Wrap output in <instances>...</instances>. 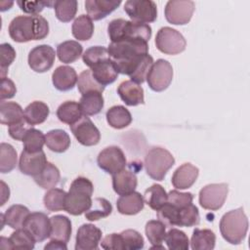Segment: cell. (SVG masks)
I'll return each mask as SVG.
<instances>
[{
	"label": "cell",
	"mask_w": 250,
	"mask_h": 250,
	"mask_svg": "<svg viewBox=\"0 0 250 250\" xmlns=\"http://www.w3.org/2000/svg\"><path fill=\"white\" fill-rule=\"evenodd\" d=\"M10 37L19 43L44 39L49 33V23L40 15L18 16L9 25Z\"/></svg>",
	"instance_id": "cell-1"
},
{
	"label": "cell",
	"mask_w": 250,
	"mask_h": 250,
	"mask_svg": "<svg viewBox=\"0 0 250 250\" xmlns=\"http://www.w3.org/2000/svg\"><path fill=\"white\" fill-rule=\"evenodd\" d=\"M93 191L94 186L89 179L76 178L71 183L66 194L64 210L73 216L85 213L92 205Z\"/></svg>",
	"instance_id": "cell-2"
},
{
	"label": "cell",
	"mask_w": 250,
	"mask_h": 250,
	"mask_svg": "<svg viewBox=\"0 0 250 250\" xmlns=\"http://www.w3.org/2000/svg\"><path fill=\"white\" fill-rule=\"evenodd\" d=\"M107 33L111 42L125 39H142L148 42L151 37V27L146 23L115 19L108 23Z\"/></svg>",
	"instance_id": "cell-3"
},
{
	"label": "cell",
	"mask_w": 250,
	"mask_h": 250,
	"mask_svg": "<svg viewBox=\"0 0 250 250\" xmlns=\"http://www.w3.org/2000/svg\"><path fill=\"white\" fill-rule=\"evenodd\" d=\"M248 230V219L243 208L226 213L220 221V231L225 240L230 244H239Z\"/></svg>",
	"instance_id": "cell-4"
},
{
	"label": "cell",
	"mask_w": 250,
	"mask_h": 250,
	"mask_svg": "<svg viewBox=\"0 0 250 250\" xmlns=\"http://www.w3.org/2000/svg\"><path fill=\"white\" fill-rule=\"evenodd\" d=\"M174 164V156L163 147H152L145 156L146 172L151 179L156 181H162Z\"/></svg>",
	"instance_id": "cell-5"
},
{
	"label": "cell",
	"mask_w": 250,
	"mask_h": 250,
	"mask_svg": "<svg viewBox=\"0 0 250 250\" xmlns=\"http://www.w3.org/2000/svg\"><path fill=\"white\" fill-rule=\"evenodd\" d=\"M104 249L139 250L144 247L145 241L140 232L135 229H125L120 233H110L101 242Z\"/></svg>",
	"instance_id": "cell-6"
},
{
	"label": "cell",
	"mask_w": 250,
	"mask_h": 250,
	"mask_svg": "<svg viewBox=\"0 0 250 250\" xmlns=\"http://www.w3.org/2000/svg\"><path fill=\"white\" fill-rule=\"evenodd\" d=\"M155 45L164 54L177 55L186 49L187 41L178 30L164 26L158 30L155 36Z\"/></svg>",
	"instance_id": "cell-7"
},
{
	"label": "cell",
	"mask_w": 250,
	"mask_h": 250,
	"mask_svg": "<svg viewBox=\"0 0 250 250\" xmlns=\"http://www.w3.org/2000/svg\"><path fill=\"white\" fill-rule=\"evenodd\" d=\"M124 10L134 22L147 24L157 18V7L151 0H128L124 4Z\"/></svg>",
	"instance_id": "cell-8"
},
{
	"label": "cell",
	"mask_w": 250,
	"mask_h": 250,
	"mask_svg": "<svg viewBox=\"0 0 250 250\" xmlns=\"http://www.w3.org/2000/svg\"><path fill=\"white\" fill-rule=\"evenodd\" d=\"M172 79L173 67L168 61L163 59H159L153 62L146 76L149 88L155 92H161L167 89Z\"/></svg>",
	"instance_id": "cell-9"
},
{
	"label": "cell",
	"mask_w": 250,
	"mask_h": 250,
	"mask_svg": "<svg viewBox=\"0 0 250 250\" xmlns=\"http://www.w3.org/2000/svg\"><path fill=\"white\" fill-rule=\"evenodd\" d=\"M228 192L229 186L225 183L207 185L199 191V204L207 210H219L224 205Z\"/></svg>",
	"instance_id": "cell-10"
},
{
	"label": "cell",
	"mask_w": 250,
	"mask_h": 250,
	"mask_svg": "<svg viewBox=\"0 0 250 250\" xmlns=\"http://www.w3.org/2000/svg\"><path fill=\"white\" fill-rule=\"evenodd\" d=\"M194 2L190 0H171L165 6V18L168 22L177 25L187 24L194 12Z\"/></svg>",
	"instance_id": "cell-11"
},
{
	"label": "cell",
	"mask_w": 250,
	"mask_h": 250,
	"mask_svg": "<svg viewBox=\"0 0 250 250\" xmlns=\"http://www.w3.org/2000/svg\"><path fill=\"white\" fill-rule=\"evenodd\" d=\"M98 165L101 169L110 175H114L123 169L127 164L124 152L118 146H111L104 148L98 155Z\"/></svg>",
	"instance_id": "cell-12"
},
{
	"label": "cell",
	"mask_w": 250,
	"mask_h": 250,
	"mask_svg": "<svg viewBox=\"0 0 250 250\" xmlns=\"http://www.w3.org/2000/svg\"><path fill=\"white\" fill-rule=\"evenodd\" d=\"M70 130L76 140L83 146H91L100 142L101 134L92 120L87 116H82L77 122L70 125Z\"/></svg>",
	"instance_id": "cell-13"
},
{
	"label": "cell",
	"mask_w": 250,
	"mask_h": 250,
	"mask_svg": "<svg viewBox=\"0 0 250 250\" xmlns=\"http://www.w3.org/2000/svg\"><path fill=\"white\" fill-rule=\"evenodd\" d=\"M22 228L32 235L36 242H41L50 236L51 221L45 213L33 212L27 216Z\"/></svg>",
	"instance_id": "cell-14"
},
{
	"label": "cell",
	"mask_w": 250,
	"mask_h": 250,
	"mask_svg": "<svg viewBox=\"0 0 250 250\" xmlns=\"http://www.w3.org/2000/svg\"><path fill=\"white\" fill-rule=\"evenodd\" d=\"M55 58L56 53L51 46L39 45L29 52L28 65L35 72H45L53 66Z\"/></svg>",
	"instance_id": "cell-15"
},
{
	"label": "cell",
	"mask_w": 250,
	"mask_h": 250,
	"mask_svg": "<svg viewBox=\"0 0 250 250\" xmlns=\"http://www.w3.org/2000/svg\"><path fill=\"white\" fill-rule=\"evenodd\" d=\"M46 164L47 158L43 150L37 152L23 150L20 156L19 168L22 174L34 177L44 169Z\"/></svg>",
	"instance_id": "cell-16"
},
{
	"label": "cell",
	"mask_w": 250,
	"mask_h": 250,
	"mask_svg": "<svg viewBox=\"0 0 250 250\" xmlns=\"http://www.w3.org/2000/svg\"><path fill=\"white\" fill-rule=\"evenodd\" d=\"M102 239V230L92 224L82 225L76 234V250L97 249Z\"/></svg>",
	"instance_id": "cell-17"
},
{
	"label": "cell",
	"mask_w": 250,
	"mask_h": 250,
	"mask_svg": "<svg viewBox=\"0 0 250 250\" xmlns=\"http://www.w3.org/2000/svg\"><path fill=\"white\" fill-rule=\"evenodd\" d=\"M199 174L197 167L190 163H184L176 169L172 176V185L178 189L190 188L196 181Z\"/></svg>",
	"instance_id": "cell-18"
},
{
	"label": "cell",
	"mask_w": 250,
	"mask_h": 250,
	"mask_svg": "<svg viewBox=\"0 0 250 250\" xmlns=\"http://www.w3.org/2000/svg\"><path fill=\"white\" fill-rule=\"evenodd\" d=\"M120 4L119 0H87L85 9L91 20L100 21L112 13Z\"/></svg>",
	"instance_id": "cell-19"
},
{
	"label": "cell",
	"mask_w": 250,
	"mask_h": 250,
	"mask_svg": "<svg viewBox=\"0 0 250 250\" xmlns=\"http://www.w3.org/2000/svg\"><path fill=\"white\" fill-rule=\"evenodd\" d=\"M78 77L75 69L68 65L58 66L52 75V82L59 91H68L73 89Z\"/></svg>",
	"instance_id": "cell-20"
},
{
	"label": "cell",
	"mask_w": 250,
	"mask_h": 250,
	"mask_svg": "<svg viewBox=\"0 0 250 250\" xmlns=\"http://www.w3.org/2000/svg\"><path fill=\"white\" fill-rule=\"evenodd\" d=\"M117 93L127 105L135 106L145 104L143 88L131 80H126L120 83L117 88Z\"/></svg>",
	"instance_id": "cell-21"
},
{
	"label": "cell",
	"mask_w": 250,
	"mask_h": 250,
	"mask_svg": "<svg viewBox=\"0 0 250 250\" xmlns=\"http://www.w3.org/2000/svg\"><path fill=\"white\" fill-rule=\"evenodd\" d=\"M91 72L97 82L104 87L113 83L118 76V71L110 58L93 65Z\"/></svg>",
	"instance_id": "cell-22"
},
{
	"label": "cell",
	"mask_w": 250,
	"mask_h": 250,
	"mask_svg": "<svg viewBox=\"0 0 250 250\" xmlns=\"http://www.w3.org/2000/svg\"><path fill=\"white\" fill-rule=\"evenodd\" d=\"M51 232L49 238L67 243L71 235V222L63 215H56L51 219Z\"/></svg>",
	"instance_id": "cell-23"
},
{
	"label": "cell",
	"mask_w": 250,
	"mask_h": 250,
	"mask_svg": "<svg viewBox=\"0 0 250 250\" xmlns=\"http://www.w3.org/2000/svg\"><path fill=\"white\" fill-rule=\"evenodd\" d=\"M137 185V177L135 173L130 170L123 169L112 175V187L114 191L119 195H125L135 191Z\"/></svg>",
	"instance_id": "cell-24"
},
{
	"label": "cell",
	"mask_w": 250,
	"mask_h": 250,
	"mask_svg": "<svg viewBox=\"0 0 250 250\" xmlns=\"http://www.w3.org/2000/svg\"><path fill=\"white\" fill-rule=\"evenodd\" d=\"M145 200L140 192L133 191L131 193L121 195L116 202L117 210L123 215H136L144 209Z\"/></svg>",
	"instance_id": "cell-25"
},
{
	"label": "cell",
	"mask_w": 250,
	"mask_h": 250,
	"mask_svg": "<svg viewBox=\"0 0 250 250\" xmlns=\"http://www.w3.org/2000/svg\"><path fill=\"white\" fill-rule=\"evenodd\" d=\"M29 214L30 212L27 207L21 204L12 205L10 208L6 210L5 214L0 215L2 221L1 229L4 227L5 224L15 229H21L23 227L25 219Z\"/></svg>",
	"instance_id": "cell-26"
},
{
	"label": "cell",
	"mask_w": 250,
	"mask_h": 250,
	"mask_svg": "<svg viewBox=\"0 0 250 250\" xmlns=\"http://www.w3.org/2000/svg\"><path fill=\"white\" fill-rule=\"evenodd\" d=\"M24 119V111L21 106L15 102L0 103V120L2 124L13 125Z\"/></svg>",
	"instance_id": "cell-27"
},
{
	"label": "cell",
	"mask_w": 250,
	"mask_h": 250,
	"mask_svg": "<svg viewBox=\"0 0 250 250\" xmlns=\"http://www.w3.org/2000/svg\"><path fill=\"white\" fill-rule=\"evenodd\" d=\"M79 104L81 106L83 115L85 116H91L96 115L104 107V98L103 94L98 91L89 92L80 98Z\"/></svg>",
	"instance_id": "cell-28"
},
{
	"label": "cell",
	"mask_w": 250,
	"mask_h": 250,
	"mask_svg": "<svg viewBox=\"0 0 250 250\" xmlns=\"http://www.w3.org/2000/svg\"><path fill=\"white\" fill-rule=\"evenodd\" d=\"M83 116V112L79 103L74 101H66L62 103L57 109V117L62 123L72 125Z\"/></svg>",
	"instance_id": "cell-29"
},
{
	"label": "cell",
	"mask_w": 250,
	"mask_h": 250,
	"mask_svg": "<svg viewBox=\"0 0 250 250\" xmlns=\"http://www.w3.org/2000/svg\"><path fill=\"white\" fill-rule=\"evenodd\" d=\"M49 106L40 101H34L24 108V119L33 126L43 123L49 116Z\"/></svg>",
	"instance_id": "cell-30"
},
{
	"label": "cell",
	"mask_w": 250,
	"mask_h": 250,
	"mask_svg": "<svg viewBox=\"0 0 250 250\" xmlns=\"http://www.w3.org/2000/svg\"><path fill=\"white\" fill-rule=\"evenodd\" d=\"M106 121L114 129H123L131 124L132 115L125 106L114 105L106 111Z\"/></svg>",
	"instance_id": "cell-31"
},
{
	"label": "cell",
	"mask_w": 250,
	"mask_h": 250,
	"mask_svg": "<svg viewBox=\"0 0 250 250\" xmlns=\"http://www.w3.org/2000/svg\"><path fill=\"white\" fill-rule=\"evenodd\" d=\"M45 145L55 152H63L70 146V138L68 134L61 129L51 130L46 134Z\"/></svg>",
	"instance_id": "cell-32"
},
{
	"label": "cell",
	"mask_w": 250,
	"mask_h": 250,
	"mask_svg": "<svg viewBox=\"0 0 250 250\" xmlns=\"http://www.w3.org/2000/svg\"><path fill=\"white\" fill-rule=\"evenodd\" d=\"M83 48L80 43L74 40H67L58 45L57 55L59 60L64 63H70L79 59Z\"/></svg>",
	"instance_id": "cell-33"
},
{
	"label": "cell",
	"mask_w": 250,
	"mask_h": 250,
	"mask_svg": "<svg viewBox=\"0 0 250 250\" xmlns=\"http://www.w3.org/2000/svg\"><path fill=\"white\" fill-rule=\"evenodd\" d=\"M33 179L40 188L50 189L58 185L61 179V174L54 164L47 162L44 169L38 175L34 176Z\"/></svg>",
	"instance_id": "cell-34"
},
{
	"label": "cell",
	"mask_w": 250,
	"mask_h": 250,
	"mask_svg": "<svg viewBox=\"0 0 250 250\" xmlns=\"http://www.w3.org/2000/svg\"><path fill=\"white\" fill-rule=\"evenodd\" d=\"M216 235L208 229H195L192 232L190 246L193 250H211L215 247Z\"/></svg>",
	"instance_id": "cell-35"
},
{
	"label": "cell",
	"mask_w": 250,
	"mask_h": 250,
	"mask_svg": "<svg viewBox=\"0 0 250 250\" xmlns=\"http://www.w3.org/2000/svg\"><path fill=\"white\" fill-rule=\"evenodd\" d=\"M146 234L148 241L152 244L151 249H164L161 245L166 235V226L159 220L148 221L146 225Z\"/></svg>",
	"instance_id": "cell-36"
},
{
	"label": "cell",
	"mask_w": 250,
	"mask_h": 250,
	"mask_svg": "<svg viewBox=\"0 0 250 250\" xmlns=\"http://www.w3.org/2000/svg\"><path fill=\"white\" fill-rule=\"evenodd\" d=\"M72 35L80 41L89 40L94 33V23L89 16L81 15L72 23Z\"/></svg>",
	"instance_id": "cell-37"
},
{
	"label": "cell",
	"mask_w": 250,
	"mask_h": 250,
	"mask_svg": "<svg viewBox=\"0 0 250 250\" xmlns=\"http://www.w3.org/2000/svg\"><path fill=\"white\" fill-rule=\"evenodd\" d=\"M145 203H146L151 209L159 210L168 200V193L160 185H152L146 189L144 194Z\"/></svg>",
	"instance_id": "cell-38"
},
{
	"label": "cell",
	"mask_w": 250,
	"mask_h": 250,
	"mask_svg": "<svg viewBox=\"0 0 250 250\" xmlns=\"http://www.w3.org/2000/svg\"><path fill=\"white\" fill-rule=\"evenodd\" d=\"M35 239L23 228L16 229L8 238V249H33Z\"/></svg>",
	"instance_id": "cell-39"
},
{
	"label": "cell",
	"mask_w": 250,
	"mask_h": 250,
	"mask_svg": "<svg viewBox=\"0 0 250 250\" xmlns=\"http://www.w3.org/2000/svg\"><path fill=\"white\" fill-rule=\"evenodd\" d=\"M112 206L108 200L97 197L92 201L91 207L85 212V218L91 222L105 218L111 214Z\"/></svg>",
	"instance_id": "cell-40"
},
{
	"label": "cell",
	"mask_w": 250,
	"mask_h": 250,
	"mask_svg": "<svg viewBox=\"0 0 250 250\" xmlns=\"http://www.w3.org/2000/svg\"><path fill=\"white\" fill-rule=\"evenodd\" d=\"M67 192L61 188H50L44 195L43 202L46 209L51 212L64 210L65 197Z\"/></svg>",
	"instance_id": "cell-41"
},
{
	"label": "cell",
	"mask_w": 250,
	"mask_h": 250,
	"mask_svg": "<svg viewBox=\"0 0 250 250\" xmlns=\"http://www.w3.org/2000/svg\"><path fill=\"white\" fill-rule=\"evenodd\" d=\"M23 150L28 152H37L42 150V147L46 142L45 135L35 128H29L22 138Z\"/></svg>",
	"instance_id": "cell-42"
},
{
	"label": "cell",
	"mask_w": 250,
	"mask_h": 250,
	"mask_svg": "<svg viewBox=\"0 0 250 250\" xmlns=\"http://www.w3.org/2000/svg\"><path fill=\"white\" fill-rule=\"evenodd\" d=\"M54 9L56 17L62 22L70 21L77 12V1L75 0H61L54 1Z\"/></svg>",
	"instance_id": "cell-43"
},
{
	"label": "cell",
	"mask_w": 250,
	"mask_h": 250,
	"mask_svg": "<svg viewBox=\"0 0 250 250\" xmlns=\"http://www.w3.org/2000/svg\"><path fill=\"white\" fill-rule=\"evenodd\" d=\"M17 151L13 146L2 143L0 145V172L9 173L17 165Z\"/></svg>",
	"instance_id": "cell-44"
},
{
	"label": "cell",
	"mask_w": 250,
	"mask_h": 250,
	"mask_svg": "<svg viewBox=\"0 0 250 250\" xmlns=\"http://www.w3.org/2000/svg\"><path fill=\"white\" fill-rule=\"evenodd\" d=\"M164 240L171 250H188L189 247L188 235L178 229H171L166 232Z\"/></svg>",
	"instance_id": "cell-45"
},
{
	"label": "cell",
	"mask_w": 250,
	"mask_h": 250,
	"mask_svg": "<svg viewBox=\"0 0 250 250\" xmlns=\"http://www.w3.org/2000/svg\"><path fill=\"white\" fill-rule=\"evenodd\" d=\"M77 87L82 95L94 91L103 93L104 90V87L98 83L97 80L94 78L91 69H86L79 74L77 80Z\"/></svg>",
	"instance_id": "cell-46"
},
{
	"label": "cell",
	"mask_w": 250,
	"mask_h": 250,
	"mask_svg": "<svg viewBox=\"0 0 250 250\" xmlns=\"http://www.w3.org/2000/svg\"><path fill=\"white\" fill-rule=\"evenodd\" d=\"M199 212L192 203L179 210V227H193L199 224Z\"/></svg>",
	"instance_id": "cell-47"
},
{
	"label": "cell",
	"mask_w": 250,
	"mask_h": 250,
	"mask_svg": "<svg viewBox=\"0 0 250 250\" xmlns=\"http://www.w3.org/2000/svg\"><path fill=\"white\" fill-rule=\"evenodd\" d=\"M82 59L84 63L91 68L96 63L109 59V55L106 48L103 46H93L84 52Z\"/></svg>",
	"instance_id": "cell-48"
},
{
	"label": "cell",
	"mask_w": 250,
	"mask_h": 250,
	"mask_svg": "<svg viewBox=\"0 0 250 250\" xmlns=\"http://www.w3.org/2000/svg\"><path fill=\"white\" fill-rule=\"evenodd\" d=\"M0 54H1V79H3L7 74V69L9 65L14 62L16 58V51L10 44L3 43L0 45Z\"/></svg>",
	"instance_id": "cell-49"
},
{
	"label": "cell",
	"mask_w": 250,
	"mask_h": 250,
	"mask_svg": "<svg viewBox=\"0 0 250 250\" xmlns=\"http://www.w3.org/2000/svg\"><path fill=\"white\" fill-rule=\"evenodd\" d=\"M193 195L190 192H180L176 189L171 190L168 193V200L167 202L171 205L181 209L192 203Z\"/></svg>",
	"instance_id": "cell-50"
},
{
	"label": "cell",
	"mask_w": 250,
	"mask_h": 250,
	"mask_svg": "<svg viewBox=\"0 0 250 250\" xmlns=\"http://www.w3.org/2000/svg\"><path fill=\"white\" fill-rule=\"evenodd\" d=\"M17 4L24 13L38 15L44 7L54 6V1H18Z\"/></svg>",
	"instance_id": "cell-51"
},
{
	"label": "cell",
	"mask_w": 250,
	"mask_h": 250,
	"mask_svg": "<svg viewBox=\"0 0 250 250\" xmlns=\"http://www.w3.org/2000/svg\"><path fill=\"white\" fill-rule=\"evenodd\" d=\"M31 128V125H29L25 119H23L22 121L10 125L9 126V135L11 136V138L18 140V141H22L23 136L25 135V133L27 132V130Z\"/></svg>",
	"instance_id": "cell-52"
},
{
	"label": "cell",
	"mask_w": 250,
	"mask_h": 250,
	"mask_svg": "<svg viewBox=\"0 0 250 250\" xmlns=\"http://www.w3.org/2000/svg\"><path fill=\"white\" fill-rule=\"evenodd\" d=\"M17 92V88L14 84V82L5 77L3 79H1V101H4L5 99H11L15 96Z\"/></svg>",
	"instance_id": "cell-53"
},
{
	"label": "cell",
	"mask_w": 250,
	"mask_h": 250,
	"mask_svg": "<svg viewBox=\"0 0 250 250\" xmlns=\"http://www.w3.org/2000/svg\"><path fill=\"white\" fill-rule=\"evenodd\" d=\"M46 250L47 249H60V250H66V243L61 242V241H57V240H51L45 247Z\"/></svg>",
	"instance_id": "cell-54"
},
{
	"label": "cell",
	"mask_w": 250,
	"mask_h": 250,
	"mask_svg": "<svg viewBox=\"0 0 250 250\" xmlns=\"http://www.w3.org/2000/svg\"><path fill=\"white\" fill-rule=\"evenodd\" d=\"M1 185H2V189H1V192H2V200H1V205H4L5 202L9 199L10 197V189H9V187L6 186V184L1 181Z\"/></svg>",
	"instance_id": "cell-55"
}]
</instances>
